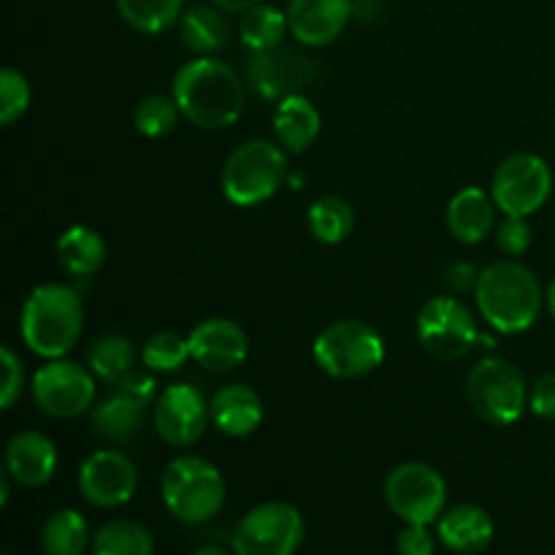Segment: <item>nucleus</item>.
Masks as SVG:
<instances>
[{
  "label": "nucleus",
  "mask_w": 555,
  "mask_h": 555,
  "mask_svg": "<svg viewBox=\"0 0 555 555\" xmlns=\"http://www.w3.org/2000/svg\"><path fill=\"white\" fill-rule=\"evenodd\" d=\"M152 551H155V542L150 531L128 518L108 520L92 537L95 555H150Z\"/></svg>",
  "instance_id": "obj_29"
},
{
  "label": "nucleus",
  "mask_w": 555,
  "mask_h": 555,
  "mask_svg": "<svg viewBox=\"0 0 555 555\" xmlns=\"http://www.w3.org/2000/svg\"><path fill=\"white\" fill-rule=\"evenodd\" d=\"M57 263L74 276H90L106 263V242L87 225H70L57 238Z\"/></svg>",
  "instance_id": "obj_23"
},
{
  "label": "nucleus",
  "mask_w": 555,
  "mask_h": 555,
  "mask_svg": "<svg viewBox=\"0 0 555 555\" xmlns=\"http://www.w3.org/2000/svg\"><path fill=\"white\" fill-rule=\"evenodd\" d=\"M209 421L211 410L204 393L188 383L168 385L160 399L155 401V410H152L157 437L173 448H188V444L198 442Z\"/></svg>",
  "instance_id": "obj_13"
},
{
  "label": "nucleus",
  "mask_w": 555,
  "mask_h": 555,
  "mask_svg": "<svg viewBox=\"0 0 555 555\" xmlns=\"http://www.w3.org/2000/svg\"><path fill=\"white\" fill-rule=\"evenodd\" d=\"M496 244L502 253H507L509 258L515 255H524L531 244V228L526 222V217H513L504 215V220L496 228Z\"/></svg>",
  "instance_id": "obj_35"
},
{
  "label": "nucleus",
  "mask_w": 555,
  "mask_h": 555,
  "mask_svg": "<svg viewBox=\"0 0 555 555\" xmlns=\"http://www.w3.org/2000/svg\"><path fill=\"white\" fill-rule=\"evenodd\" d=\"M352 16V0H291L287 25L304 47L336 41Z\"/></svg>",
  "instance_id": "obj_17"
},
{
  "label": "nucleus",
  "mask_w": 555,
  "mask_h": 555,
  "mask_svg": "<svg viewBox=\"0 0 555 555\" xmlns=\"http://www.w3.org/2000/svg\"><path fill=\"white\" fill-rule=\"evenodd\" d=\"M81 323H85V309L79 293L68 285L47 282L33 287L30 296L25 298L20 331L27 350L52 361V358H65V352L79 341Z\"/></svg>",
  "instance_id": "obj_3"
},
{
  "label": "nucleus",
  "mask_w": 555,
  "mask_h": 555,
  "mask_svg": "<svg viewBox=\"0 0 555 555\" xmlns=\"http://www.w3.org/2000/svg\"><path fill=\"white\" fill-rule=\"evenodd\" d=\"M190 356L211 372H233L249 356L247 334L228 318H209L195 325L188 336Z\"/></svg>",
  "instance_id": "obj_16"
},
{
  "label": "nucleus",
  "mask_w": 555,
  "mask_h": 555,
  "mask_svg": "<svg viewBox=\"0 0 555 555\" xmlns=\"http://www.w3.org/2000/svg\"><path fill=\"white\" fill-rule=\"evenodd\" d=\"M182 41L193 54H217L231 41V25L220 5H193L182 14Z\"/></svg>",
  "instance_id": "obj_24"
},
{
  "label": "nucleus",
  "mask_w": 555,
  "mask_h": 555,
  "mask_svg": "<svg viewBox=\"0 0 555 555\" xmlns=\"http://www.w3.org/2000/svg\"><path fill=\"white\" fill-rule=\"evenodd\" d=\"M553 190V173L542 157L520 152L509 155L496 168L491 182V195L499 211L513 217H529L545 206Z\"/></svg>",
  "instance_id": "obj_12"
},
{
  "label": "nucleus",
  "mask_w": 555,
  "mask_h": 555,
  "mask_svg": "<svg viewBox=\"0 0 555 555\" xmlns=\"http://www.w3.org/2000/svg\"><path fill=\"white\" fill-rule=\"evenodd\" d=\"M415 334L423 350L439 361H459L475 350L480 331L469 309L455 296H437L417 312Z\"/></svg>",
  "instance_id": "obj_10"
},
{
  "label": "nucleus",
  "mask_w": 555,
  "mask_h": 555,
  "mask_svg": "<svg viewBox=\"0 0 555 555\" xmlns=\"http://www.w3.org/2000/svg\"><path fill=\"white\" fill-rule=\"evenodd\" d=\"M385 502L404 524L431 526L442 518L448 504V486L434 466L421 461L399 464L385 480Z\"/></svg>",
  "instance_id": "obj_8"
},
{
  "label": "nucleus",
  "mask_w": 555,
  "mask_h": 555,
  "mask_svg": "<svg viewBox=\"0 0 555 555\" xmlns=\"http://www.w3.org/2000/svg\"><path fill=\"white\" fill-rule=\"evenodd\" d=\"M0 361H3L5 372L0 406H3V410H11V406L16 404V399L22 396V388H25V369H22V361L16 358V352L11 350V347H3V350H0Z\"/></svg>",
  "instance_id": "obj_36"
},
{
  "label": "nucleus",
  "mask_w": 555,
  "mask_h": 555,
  "mask_svg": "<svg viewBox=\"0 0 555 555\" xmlns=\"http://www.w3.org/2000/svg\"><path fill=\"white\" fill-rule=\"evenodd\" d=\"M144 412L146 404L114 390L112 396H106L92 410V431L106 439V442H125V439L139 434L141 423H144Z\"/></svg>",
  "instance_id": "obj_25"
},
{
  "label": "nucleus",
  "mask_w": 555,
  "mask_h": 555,
  "mask_svg": "<svg viewBox=\"0 0 555 555\" xmlns=\"http://www.w3.org/2000/svg\"><path fill=\"white\" fill-rule=\"evenodd\" d=\"M301 513L293 504L266 502L238 520L231 547L238 555H291L304 542Z\"/></svg>",
  "instance_id": "obj_9"
},
{
  "label": "nucleus",
  "mask_w": 555,
  "mask_h": 555,
  "mask_svg": "<svg viewBox=\"0 0 555 555\" xmlns=\"http://www.w3.org/2000/svg\"><path fill=\"white\" fill-rule=\"evenodd\" d=\"M448 228L459 242L477 244L496 228V201L480 188H464L448 204Z\"/></svg>",
  "instance_id": "obj_21"
},
{
  "label": "nucleus",
  "mask_w": 555,
  "mask_h": 555,
  "mask_svg": "<svg viewBox=\"0 0 555 555\" xmlns=\"http://www.w3.org/2000/svg\"><path fill=\"white\" fill-rule=\"evenodd\" d=\"M57 469V450L52 439L38 431H20L5 448V472L25 488L47 486Z\"/></svg>",
  "instance_id": "obj_18"
},
{
  "label": "nucleus",
  "mask_w": 555,
  "mask_h": 555,
  "mask_svg": "<svg viewBox=\"0 0 555 555\" xmlns=\"http://www.w3.org/2000/svg\"><path fill=\"white\" fill-rule=\"evenodd\" d=\"M179 117H182V112H179L173 95H146L135 106L133 125L146 139H163V135H168L177 128Z\"/></svg>",
  "instance_id": "obj_32"
},
{
  "label": "nucleus",
  "mask_w": 555,
  "mask_h": 555,
  "mask_svg": "<svg viewBox=\"0 0 555 555\" xmlns=\"http://www.w3.org/2000/svg\"><path fill=\"white\" fill-rule=\"evenodd\" d=\"M133 341L122 334H103L87 350V366L95 377L108 379V383H117L122 374L130 372L133 366Z\"/></svg>",
  "instance_id": "obj_31"
},
{
  "label": "nucleus",
  "mask_w": 555,
  "mask_h": 555,
  "mask_svg": "<svg viewBox=\"0 0 555 555\" xmlns=\"http://www.w3.org/2000/svg\"><path fill=\"white\" fill-rule=\"evenodd\" d=\"M314 79V63L304 52L291 47H274L258 52L247 63V81L255 95L266 101H282L301 92Z\"/></svg>",
  "instance_id": "obj_14"
},
{
  "label": "nucleus",
  "mask_w": 555,
  "mask_h": 555,
  "mask_svg": "<svg viewBox=\"0 0 555 555\" xmlns=\"http://www.w3.org/2000/svg\"><path fill=\"white\" fill-rule=\"evenodd\" d=\"M320 112L314 108V103L307 95L296 92V95H287L276 103L274 114V135L276 144L287 152V155H301L309 146L314 144V139L320 135Z\"/></svg>",
  "instance_id": "obj_22"
},
{
  "label": "nucleus",
  "mask_w": 555,
  "mask_h": 555,
  "mask_svg": "<svg viewBox=\"0 0 555 555\" xmlns=\"http://www.w3.org/2000/svg\"><path fill=\"white\" fill-rule=\"evenodd\" d=\"M171 95L182 117L206 130L231 128L244 112V81L215 57L184 63L173 76Z\"/></svg>",
  "instance_id": "obj_1"
},
{
  "label": "nucleus",
  "mask_w": 555,
  "mask_h": 555,
  "mask_svg": "<svg viewBox=\"0 0 555 555\" xmlns=\"http://www.w3.org/2000/svg\"><path fill=\"white\" fill-rule=\"evenodd\" d=\"M545 301H547V309H551L553 320H555V280L547 285V293H545Z\"/></svg>",
  "instance_id": "obj_41"
},
{
  "label": "nucleus",
  "mask_w": 555,
  "mask_h": 555,
  "mask_svg": "<svg viewBox=\"0 0 555 555\" xmlns=\"http://www.w3.org/2000/svg\"><path fill=\"white\" fill-rule=\"evenodd\" d=\"M287 30H291L287 11L282 14L276 5L269 3H258L253 9L242 11V22H238V38H242L244 49L253 54L280 47Z\"/></svg>",
  "instance_id": "obj_26"
},
{
  "label": "nucleus",
  "mask_w": 555,
  "mask_h": 555,
  "mask_svg": "<svg viewBox=\"0 0 555 555\" xmlns=\"http://www.w3.org/2000/svg\"><path fill=\"white\" fill-rule=\"evenodd\" d=\"M399 551L404 555H434L437 551V542H434L428 526L421 524H406V529L399 534Z\"/></svg>",
  "instance_id": "obj_37"
},
{
  "label": "nucleus",
  "mask_w": 555,
  "mask_h": 555,
  "mask_svg": "<svg viewBox=\"0 0 555 555\" xmlns=\"http://www.w3.org/2000/svg\"><path fill=\"white\" fill-rule=\"evenodd\" d=\"M361 3H377V0H361Z\"/></svg>",
  "instance_id": "obj_42"
},
{
  "label": "nucleus",
  "mask_w": 555,
  "mask_h": 555,
  "mask_svg": "<svg viewBox=\"0 0 555 555\" xmlns=\"http://www.w3.org/2000/svg\"><path fill=\"white\" fill-rule=\"evenodd\" d=\"M211 423L225 437H249L263 423V399L255 388L242 383H231L217 390L209 401Z\"/></svg>",
  "instance_id": "obj_19"
},
{
  "label": "nucleus",
  "mask_w": 555,
  "mask_h": 555,
  "mask_svg": "<svg viewBox=\"0 0 555 555\" xmlns=\"http://www.w3.org/2000/svg\"><path fill=\"white\" fill-rule=\"evenodd\" d=\"M466 396L477 417L491 426H513L529 404L524 374L504 358L477 361L466 377Z\"/></svg>",
  "instance_id": "obj_7"
},
{
  "label": "nucleus",
  "mask_w": 555,
  "mask_h": 555,
  "mask_svg": "<svg viewBox=\"0 0 555 555\" xmlns=\"http://www.w3.org/2000/svg\"><path fill=\"white\" fill-rule=\"evenodd\" d=\"M312 356L328 377L358 379L385 361V341L379 331L363 320H339L320 331Z\"/></svg>",
  "instance_id": "obj_6"
},
{
  "label": "nucleus",
  "mask_w": 555,
  "mask_h": 555,
  "mask_svg": "<svg viewBox=\"0 0 555 555\" xmlns=\"http://www.w3.org/2000/svg\"><path fill=\"white\" fill-rule=\"evenodd\" d=\"M184 0H117V11L133 30L157 36L184 14Z\"/></svg>",
  "instance_id": "obj_30"
},
{
  "label": "nucleus",
  "mask_w": 555,
  "mask_h": 555,
  "mask_svg": "<svg viewBox=\"0 0 555 555\" xmlns=\"http://www.w3.org/2000/svg\"><path fill=\"white\" fill-rule=\"evenodd\" d=\"M160 493L173 518L198 526L215 518L225 504V480L211 461L179 455L163 472Z\"/></svg>",
  "instance_id": "obj_4"
},
{
  "label": "nucleus",
  "mask_w": 555,
  "mask_h": 555,
  "mask_svg": "<svg viewBox=\"0 0 555 555\" xmlns=\"http://www.w3.org/2000/svg\"><path fill=\"white\" fill-rule=\"evenodd\" d=\"M135 486H139V477H135L133 461L119 450H98L79 469L81 496L95 507H122L133 499Z\"/></svg>",
  "instance_id": "obj_15"
},
{
  "label": "nucleus",
  "mask_w": 555,
  "mask_h": 555,
  "mask_svg": "<svg viewBox=\"0 0 555 555\" xmlns=\"http://www.w3.org/2000/svg\"><path fill=\"white\" fill-rule=\"evenodd\" d=\"M477 309L499 334H524L542 309L540 280L515 260H499L480 271L475 287Z\"/></svg>",
  "instance_id": "obj_2"
},
{
  "label": "nucleus",
  "mask_w": 555,
  "mask_h": 555,
  "mask_svg": "<svg viewBox=\"0 0 555 555\" xmlns=\"http://www.w3.org/2000/svg\"><path fill=\"white\" fill-rule=\"evenodd\" d=\"M117 390L119 393L130 396V399L141 401V404H150L155 399V377H150L146 372H133L130 369L128 374L117 379Z\"/></svg>",
  "instance_id": "obj_39"
},
{
  "label": "nucleus",
  "mask_w": 555,
  "mask_h": 555,
  "mask_svg": "<svg viewBox=\"0 0 555 555\" xmlns=\"http://www.w3.org/2000/svg\"><path fill=\"white\" fill-rule=\"evenodd\" d=\"M190 356L188 336H179L177 331H157L144 341L141 350V361L152 372H173L182 366Z\"/></svg>",
  "instance_id": "obj_33"
},
{
  "label": "nucleus",
  "mask_w": 555,
  "mask_h": 555,
  "mask_svg": "<svg viewBox=\"0 0 555 555\" xmlns=\"http://www.w3.org/2000/svg\"><path fill=\"white\" fill-rule=\"evenodd\" d=\"M529 406L537 417L555 421V374H545L534 383L529 396Z\"/></svg>",
  "instance_id": "obj_38"
},
{
  "label": "nucleus",
  "mask_w": 555,
  "mask_h": 555,
  "mask_svg": "<svg viewBox=\"0 0 555 555\" xmlns=\"http://www.w3.org/2000/svg\"><path fill=\"white\" fill-rule=\"evenodd\" d=\"M215 5H220L222 11H228V14H242V11L253 9V5L263 3V0H211Z\"/></svg>",
  "instance_id": "obj_40"
},
{
  "label": "nucleus",
  "mask_w": 555,
  "mask_h": 555,
  "mask_svg": "<svg viewBox=\"0 0 555 555\" xmlns=\"http://www.w3.org/2000/svg\"><path fill=\"white\" fill-rule=\"evenodd\" d=\"M287 177V155L266 139L244 141L222 166V193L233 206H258L282 188Z\"/></svg>",
  "instance_id": "obj_5"
},
{
  "label": "nucleus",
  "mask_w": 555,
  "mask_h": 555,
  "mask_svg": "<svg viewBox=\"0 0 555 555\" xmlns=\"http://www.w3.org/2000/svg\"><path fill=\"white\" fill-rule=\"evenodd\" d=\"M30 108V85L16 68L0 70V125H14Z\"/></svg>",
  "instance_id": "obj_34"
},
{
  "label": "nucleus",
  "mask_w": 555,
  "mask_h": 555,
  "mask_svg": "<svg viewBox=\"0 0 555 555\" xmlns=\"http://www.w3.org/2000/svg\"><path fill=\"white\" fill-rule=\"evenodd\" d=\"M439 542L448 547L450 553L472 555L482 553L493 542V520L477 504H455V507L444 509L442 518L437 520Z\"/></svg>",
  "instance_id": "obj_20"
},
{
  "label": "nucleus",
  "mask_w": 555,
  "mask_h": 555,
  "mask_svg": "<svg viewBox=\"0 0 555 555\" xmlns=\"http://www.w3.org/2000/svg\"><path fill=\"white\" fill-rule=\"evenodd\" d=\"M90 542V526L76 509H54L41 529V547L49 555H81Z\"/></svg>",
  "instance_id": "obj_27"
},
{
  "label": "nucleus",
  "mask_w": 555,
  "mask_h": 555,
  "mask_svg": "<svg viewBox=\"0 0 555 555\" xmlns=\"http://www.w3.org/2000/svg\"><path fill=\"white\" fill-rule=\"evenodd\" d=\"M33 399L49 417L70 421L95 404V379L90 366L65 358H52L33 377Z\"/></svg>",
  "instance_id": "obj_11"
},
{
  "label": "nucleus",
  "mask_w": 555,
  "mask_h": 555,
  "mask_svg": "<svg viewBox=\"0 0 555 555\" xmlns=\"http://www.w3.org/2000/svg\"><path fill=\"white\" fill-rule=\"evenodd\" d=\"M309 233L318 238L320 244H341L352 233L356 225V215L352 206L339 195H323L314 201L307 211Z\"/></svg>",
  "instance_id": "obj_28"
}]
</instances>
